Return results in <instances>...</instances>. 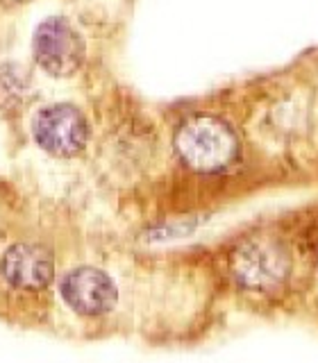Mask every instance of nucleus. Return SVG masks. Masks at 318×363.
<instances>
[{
	"label": "nucleus",
	"instance_id": "f257e3e1",
	"mask_svg": "<svg viewBox=\"0 0 318 363\" xmlns=\"http://www.w3.org/2000/svg\"><path fill=\"white\" fill-rule=\"evenodd\" d=\"M175 147L187 166L214 173L234 162L238 141L227 123L214 116H193L177 130Z\"/></svg>",
	"mask_w": 318,
	"mask_h": 363
},
{
	"label": "nucleus",
	"instance_id": "39448f33",
	"mask_svg": "<svg viewBox=\"0 0 318 363\" xmlns=\"http://www.w3.org/2000/svg\"><path fill=\"white\" fill-rule=\"evenodd\" d=\"M62 298L82 315L107 313L116 304V286L98 268H75L62 279Z\"/></svg>",
	"mask_w": 318,
	"mask_h": 363
},
{
	"label": "nucleus",
	"instance_id": "423d86ee",
	"mask_svg": "<svg viewBox=\"0 0 318 363\" xmlns=\"http://www.w3.org/2000/svg\"><path fill=\"white\" fill-rule=\"evenodd\" d=\"M0 272L11 286L23 291H41L53 281L55 266L48 250L18 243L11 245L0 259Z\"/></svg>",
	"mask_w": 318,
	"mask_h": 363
},
{
	"label": "nucleus",
	"instance_id": "f03ea898",
	"mask_svg": "<svg viewBox=\"0 0 318 363\" xmlns=\"http://www.w3.org/2000/svg\"><path fill=\"white\" fill-rule=\"evenodd\" d=\"M34 60L45 73L68 77L84 62V39L66 18H45L34 32Z\"/></svg>",
	"mask_w": 318,
	"mask_h": 363
},
{
	"label": "nucleus",
	"instance_id": "20e7f679",
	"mask_svg": "<svg viewBox=\"0 0 318 363\" xmlns=\"http://www.w3.org/2000/svg\"><path fill=\"white\" fill-rule=\"evenodd\" d=\"M289 272V257L270 241H250L234 257V275L248 289L268 291L284 281Z\"/></svg>",
	"mask_w": 318,
	"mask_h": 363
},
{
	"label": "nucleus",
	"instance_id": "0eeeda50",
	"mask_svg": "<svg viewBox=\"0 0 318 363\" xmlns=\"http://www.w3.org/2000/svg\"><path fill=\"white\" fill-rule=\"evenodd\" d=\"M26 79L14 66H0V109H14L26 98Z\"/></svg>",
	"mask_w": 318,
	"mask_h": 363
},
{
	"label": "nucleus",
	"instance_id": "7ed1b4c3",
	"mask_svg": "<svg viewBox=\"0 0 318 363\" xmlns=\"http://www.w3.org/2000/svg\"><path fill=\"white\" fill-rule=\"evenodd\" d=\"M32 132L43 150L57 157L82 152L89 139L87 121L73 105H50L41 109L32 123Z\"/></svg>",
	"mask_w": 318,
	"mask_h": 363
}]
</instances>
